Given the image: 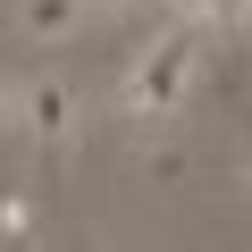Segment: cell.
I'll use <instances>...</instances> for the list:
<instances>
[{
    "instance_id": "cell-1",
    "label": "cell",
    "mask_w": 252,
    "mask_h": 252,
    "mask_svg": "<svg viewBox=\"0 0 252 252\" xmlns=\"http://www.w3.org/2000/svg\"><path fill=\"white\" fill-rule=\"evenodd\" d=\"M193 59H202V26H168V34L135 59V76L118 84V109H126V118H168V109L185 101V84H193Z\"/></svg>"
},
{
    "instance_id": "cell-2",
    "label": "cell",
    "mask_w": 252,
    "mask_h": 252,
    "mask_svg": "<svg viewBox=\"0 0 252 252\" xmlns=\"http://www.w3.org/2000/svg\"><path fill=\"white\" fill-rule=\"evenodd\" d=\"M17 118L34 126V143L59 160V152H67V135H76V84H59V76L26 84V93H17Z\"/></svg>"
},
{
    "instance_id": "cell-3",
    "label": "cell",
    "mask_w": 252,
    "mask_h": 252,
    "mask_svg": "<svg viewBox=\"0 0 252 252\" xmlns=\"http://www.w3.org/2000/svg\"><path fill=\"white\" fill-rule=\"evenodd\" d=\"M84 17H93V0H17V26L34 42H67Z\"/></svg>"
},
{
    "instance_id": "cell-4",
    "label": "cell",
    "mask_w": 252,
    "mask_h": 252,
    "mask_svg": "<svg viewBox=\"0 0 252 252\" xmlns=\"http://www.w3.org/2000/svg\"><path fill=\"white\" fill-rule=\"evenodd\" d=\"M34 235V193H9L0 202V244H26Z\"/></svg>"
},
{
    "instance_id": "cell-5",
    "label": "cell",
    "mask_w": 252,
    "mask_h": 252,
    "mask_svg": "<svg viewBox=\"0 0 252 252\" xmlns=\"http://www.w3.org/2000/svg\"><path fill=\"white\" fill-rule=\"evenodd\" d=\"M177 26H219V0H160Z\"/></svg>"
},
{
    "instance_id": "cell-6",
    "label": "cell",
    "mask_w": 252,
    "mask_h": 252,
    "mask_svg": "<svg viewBox=\"0 0 252 252\" xmlns=\"http://www.w3.org/2000/svg\"><path fill=\"white\" fill-rule=\"evenodd\" d=\"M17 118V84H0V126H9Z\"/></svg>"
}]
</instances>
